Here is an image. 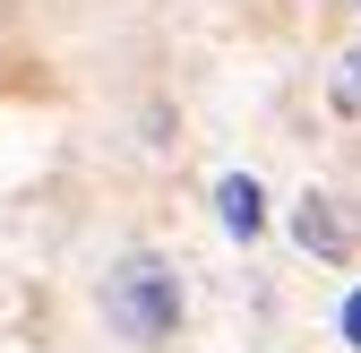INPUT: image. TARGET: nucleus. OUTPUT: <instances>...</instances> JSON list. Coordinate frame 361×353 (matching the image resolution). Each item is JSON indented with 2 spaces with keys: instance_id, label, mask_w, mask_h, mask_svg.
Instances as JSON below:
<instances>
[{
  "instance_id": "obj_3",
  "label": "nucleus",
  "mask_w": 361,
  "mask_h": 353,
  "mask_svg": "<svg viewBox=\"0 0 361 353\" xmlns=\"http://www.w3.org/2000/svg\"><path fill=\"white\" fill-rule=\"evenodd\" d=\"M293 233H301V250L344 258V225H336V207H327V198H301V207H293Z\"/></svg>"
},
{
  "instance_id": "obj_5",
  "label": "nucleus",
  "mask_w": 361,
  "mask_h": 353,
  "mask_svg": "<svg viewBox=\"0 0 361 353\" xmlns=\"http://www.w3.org/2000/svg\"><path fill=\"white\" fill-rule=\"evenodd\" d=\"M336 328H344V345L361 353V293H344V311H336Z\"/></svg>"
},
{
  "instance_id": "obj_2",
  "label": "nucleus",
  "mask_w": 361,
  "mask_h": 353,
  "mask_svg": "<svg viewBox=\"0 0 361 353\" xmlns=\"http://www.w3.org/2000/svg\"><path fill=\"white\" fill-rule=\"evenodd\" d=\"M215 215H224L233 241H258V233H267V198H258L250 172H224V181H215Z\"/></svg>"
},
{
  "instance_id": "obj_4",
  "label": "nucleus",
  "mask_w": 361,
  "mask_h": 353,
  "mask_svg": "<svg viewBox=\"0 0 361 353\" xmlns=\"http://www.w3.org/2000/svg\"><path fill=\"white\" fill-rule=\"evenodd\" d=\"M336 112H361V52L336 61Z\"/></svg>"
},
{
  "instance_id": "obj_1",
  "label": "nucleus",
  "mask_w": 361,
  "mask_h": 353,
  "mask_svg": "<svg viewBox=\"0 0 361 353\" xmlns=\"http://www.w3.org/2000/svg\"><path fill=\"white\" fill-rule=\"evenodd\" d=\"M104 311H112V328H121V336L164 345V336L180 328V285H172L164 258H121L112 285H104Z\"/></svg>"
}]
</instances>
